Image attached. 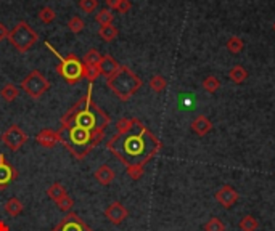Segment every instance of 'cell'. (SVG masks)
Here are the masks:
<instances>
[{
    "instance_id": "cell-14",
    "label": "cell",
    "mask_w": 275,
    "mask_h": 231,
    "mask_svg": "<svg viewBox=\"0 0 275 231\" xmlns=\"http://www.w3.org/2000/svg\"><path fill=\"white\" fill-rule=\"evenodd\" d=\"M93 176H95V180H97L101 186H109L113 183L116 173L108 164H101L97 171L93 172Z\"/></svg>"
},
{
    "instance_id": "cell-20",
    "label": "cell",
    "mask_w": 275,
    "mask_h": 231,
    "mask_svg": "<svg viewBox=\"0 0 275 231\" xmlns=\"http://www.w3.org/2000/svg\"><path fill=\"white\" fill-rule=\"evenodd\" d=\"M101 53L97 49H91L89 50L84 58H82V63L86 64V67H98L101 63Z\"/></svg>"
},
{
    "instance_id": "cell-32",
    "label": "cell",
    "mask_w": 275,
    "mask_h": 231,
    "mask_svg": "<svg viewBox=\"0 0 275 231\" xmlns=\"http://www.w3.org/2000/svg\"><path fill=\"white\" fill-rule=\"evenodd\" d=\"M79 6L86 13H93L98 8V0H79Z\"/></svg>"
},
{
    "instance_id": "cell-2",
    "label": "cell",
    "mask_w": 275,
    "mask_h": 231,
    "mask_svg": "<svg viewBox=\"0 0 275 231\" xmlns=\"http://www.w3.org/2000/svg\"><path fill=\"white\" fill-rule=\"evenodd\" d=\"M109 122L111 117L93 101V84H89L87 93L76 101L61 117V124L76 125L101 135H105V128Z\"/></svg>"
},
{
    "instance_id": "cell-3",
    "label": "cell",
    "mask_w": 275,
    "mask_h": 231,
    "mask_svg": "<svg viewBox=\"0 0 275 231\" xmlns=\"http://www.w3.org/2000/svg\"><path fill=\"white\" fill-rule=\"evenodd\" d=\"M57 132H58L60 143L78 161H84L101 143L103 137H105L101 133H95L91 130H86V128H81L76 125H65V124H61Z\"/></svg>"
},
{
    "instance_id": "cell-25",
    "label": "cell",
    "mask_w": 275,
    "mask_h": 231,
    "mask_svg": "<svg viewBox=\"0 0 275 231\" xmlns=\"http://www.w3.org/2000/svg\"><path fill=\"white\" fill-rule=\"evenodd\" d=\"M259 228V222L256 217L253 215H245L242 220H240V230L242 231H256Z\"/></svg>"
},
{
    "instance_id": "cell-21",
    "label": "cell",
    "mask_w": 275,
    "mask_h": 231,
    "mask_svg": "<svg viewBox=\"0 0 275 231\" xmlns=\"http://www.w3.org/2000/svg\"><path fill=\"white\" fill-rule=\"evenodd\" d=\"M19 90L21 88H18L15 84H5L2 87V90H0V97H2L5 101H8V103H11V101H15L18 97H19Z\"/></svg>"
},
{
    "instance_id": "cell-28",
    "label": "cell",
    "mask_w": 275,
    "mask_h": 231,
    "mask_svg": "<svg viewBox=\"0 0 275 231\" xmlns=\"http://www.w3.org/2000/svg\"><path fill=\"white\" fill-rule=\"evenodd\" d=\"M95 21H97L100 26H106L113 23V13L109 8H101L97 15H95Z\"/></svg>"
},
{
    "instance_id": "cell-31",
    "label": "cell",
    "mask_w": 275,
    "mask_h": 231,
    "mask_svg": "<svg viewBox=\"0 0 275 231\" xmlns=\"http://www.w3.org/2000/svg\"><path fill=\"white\" fill-rule=\"evenodd\" d=\"M57 206H58V209L61 210V212H71V209L74 207V199L71 198L70 194H66L63 199H60L57 202Z\"/></svg>"
},
{
    "instance_id": "cell-10",
    "label": "cell",
    "mask_w": 275,
    "mask_h": 231,
    "mask_svg": "<svg viewBox=\"0 0 275 231\" xmlns=\"http://www.w3.org/2000/svg\"><path fill=\"white\" fill-rule=\"evenodd\" d=\"M18 171L13 167L8 161L5 159V156L0 153V191L6 189L13 181L18 178Z\"/></svg>"
},
{
    "instance_id": "cell-24",
    "label": "cell",
    "mask_w": 275,
    "mask_h": 231,
    "mask_svg": "<svg viewBox=\"0 0 275 231\" xmlns=\"http://www.w3.org/2000/svg\"><path fill=\"white\" fill-rule=\"evenodd\" d=\"M168 87V80L164 79L161 74H156V76H153L150 79V88L153 90L155 93H161L166 90Z\"/></svg>"
},
{
    "instance_id": "cell-7",
    "label": "cell",
    "mask_w": 275,
    "mask_h": 231,
    "mask_svg": "<svg viewBox=\"0 0 275 231\" xmlns=\"http://www.w3.org/2000/svg\"><path fill=\"white\" fill-rule=\"evenodd\" d=\"M19 88L24 90L31 98L39 100L40 97H44V95L50 90V82L39 69H34L21 80Z\"/></svg>"
},
{
    "instance_id": "cell-1",
    "label": "cell",
    "mask_w": 275,
    "mask_h": 231,
    "mask_svg": "<svg viewBox=\"0 0 275 231\" xmlns=\"http://www.w3.org/2000/svg\"><path fill=\"white\" fill-rule=\"evenodd\" d=\"M160 138L137 117H121L116 132L106 141V149L126 167V173L132 180H140L145 166L161 151Z\"/></svg>"
},
{
    "instance_id": "cell-4",
    "label": "cell",
    "mask_w": 275,
    "mask_h": 231,
    "mask_svg": "<svg viewBox=\"0 0 275 231\" xmlns=\"http://www.w3.org/2000/svg\"><path fill=\"white\" fill-rule=\"evenodd\" d=\"M106 85L121 101H127L142 88L143 80L127 66H119L111 77L106 79Z\"/></svg>"
},
{
    "instance_id": "cell-33",
    "label": "cell",
    "mask_w": 275,
    "mask_h": 231,
    "mask_svg": "<svg viewBox=\"0 0 275 231\" xmlns=\"http://www.w3.org/2000/svg\"><path fill=\"white\" fill-rule=\"evenodd\" d=\"M132 8V3H130V0H119V5H118V10L121 15H126V13H129V10Z\"/></svg>"
},
{
    "instance_id": "cell-8",
    "label": "cell",
    "mask_w": 275,
    "mask_h": 231,
    "mask_svg": "<svg viewBox=\"0 0 275 231\" xmlns=\"http://www.w3.org/2000/svg\"><path fill=\"white\" fill-rule=\"evenodd\" d=\"M2 141H3V145L10 149V151H19L21 146L27 141V135L24 133V130L21 127L13 124L3 132Z\"/></svg>"
},
{
    "instance_id": "cell-9",
    "label": "cell",
    "mask_w": 275,
    "mask_h": 231,
    "mask_svg": "<svg viewBox=\"0 0 275 231\" xmlns=\"http://www.w3.org/2000/svg\"><path fill=\"white\" fill-rule=\"evenodd\" d=\"M52 231H93V230L89 227L78 214L68 212L65 215V219H61L58 225Z\"/></svg>"
},
{
    "instance_id": "cell-5",
    "label": "cell",
    "mask_w": 275,
    "mask_h": 231,
    "mask_svg": "<svg viewBox=\"0 0 275 231\" xmlns=\"http://www.w3.org/2000/svg\"><path fill=\"white\" fill-rule=\"evenodd\" d=\"M45 47L58 58L57 72L66 84L74 85V84H78L79 80L86 79V64L82 63L81 58L76 57L74 53H70V55L63 57L50 42H45Z\"/></svg>"
},
{
    "instance_id": "cell-12",
    "label": "cell",
    "mask_w": 275,
    "mask_h": 231,
    "mask_svg": "<svg viewBox=\"0 0 275 231\" xmlns=\"http://www.w3.org/2000/svg\"><path fill=\"white\" fill-rule=\"evenodd\" d=\"M214 198L224 209H230V207L235 206V202L238 201V193H237V189L233 186L224 185V186H221L216 191Z\"/></svg>"
},
{
    "instance_id": "cell-11",
    "label": "cell",
    "mask_w": 275,
    "mask_h": 231,
    "mask_svg": "<svg viewBox=\"0 0 275 231\" xmlns=\"http://www.w3.org/2000/svg\"><path fill=\"white\" fill-rule=\"evenodd\" d=\"M105 219L109 222V223H113V225H121L122 222H124L127 217H129V210L122 206V202H119V201H114V202H111L109 206L105 209Z\"/></svg>"
},
{
    "instance_id": "cell-36",
    "label": "cell",
    "mask_w": 275,
    "mask_h": 231,
    "mask_svg": "<svg viewBox=\"0 0 275 231\" xmlns=\"http://www.w3.org/2000/svg\"><path fill=\"white\" fill-rule=\"evenodd\" d=\"M0 231H10V227L6 225V222L0 220Z\"/></svg>"
},
{
    "instance_id": "cell-17",
    "label": "cell",
    "mask_w": 275,
    "mask_h": 231,
    "mask_svg": "<svg viewBox=\"0 0 275 231\" xmlns=\"http://www.w3.org/2000/svg\"><path fill=\"white\" fill-rule=\"evenodd\" d=\"M3 209H5V214L6 215H10V217H13V219H15V217H19V215L23 214L24 206H23L21 201L13 196V198H10L8 201L5 202Z\"/></svg>"
},
{
    "instance_id": "cell-26",
    "label": "cell",
    "mask_w": 275,
    "mask_h": 231,
    "mask_svg": "<svg viewBox=\"0 0 275 231\" xmlns=\"http://www.w3.org/2000/svg\"><path fill=\"white\" fill-rule=\"evenodd\" d=\"M39 19L45 24H50L52 21H55V18H57V13L52 8V6H42V8L39 10Z\"/></svg>"
},
{
    "instance_id": "cell-16",
    "label": "cell",
    "mask_w": 275,
    "mask_h": 231,
    "mask_svg": "<svg viewBox=\"0 0 275 231\" xmlns=\"http://www.w3.org/2000/svg\"><path fill=\"white\" fill-rule=\"evenodd\" d=\"M119 63L116 61L111 55H105L101 58V63L98 66V71H100V76H105L106 79L111 77L113 74L119 69Z\"/></svg>"
},
{
    "instance_id": "cell-18",
    "label": "cell",
    "mask_w": 275,
    "mask_h": 231,
    "mask_svg": "<svg viewBox=\"0 0 275 231\" xmlns=\"http://www.w3.org/2000/svg\"><path fill=\"white\" fill-rule=\"evenodd\" d=\"M229 77H230V80L233 84L240 85V84H243L246 79H248V71H246L242 64H235L229 71Z\"/></svg>"
},
{
    "instance_id": "cell-29",
    "label": "cell",
    "mask_w": 275,
    "mask_h": 231,
    "mask_svg": "<svg viewBox=\"0 0 275 231\" xmlns=\"http://www.w3.org/2000/svg\"><path fill=\"white\" fill-rule=\"evenodd\" d=\"M68 28H70V31L71 32H74V34H79V32H82L84 31V28H86V23H84V19H82L81 16H73L70 21H68Z\"/></svg>"
},
{
    "instance_id": "cell-19",
    "label": "cell",
    "mask_w": 275,
    "mask_h": 231,
    "mask_svg": "<svg viewBox=\"0 0 275 231\" xmlns=\"http://www.w3.org/2000/svg\"><path fill=\"white\" fill-rule=\"evenodd\" d=\"M66 194H68L66 188L61 185V183H58V181H55L52 186L47 188V196H49L53 202H58L60 199H63Z\"/></svg>"
},
{
    "instance_id": "cell-6",
    "label": "cell",
    "mask_w": 275,
    "mask_h": 231,
    "mask_svg": "<svg viewBox=\"0 0 275 231\" xmlns=\"http://www.w3.org/2000/svg\"><path fill=\"white\" fill-rule=\"evenodd\" d=\"M37 40H39L37 32L26 21H19L8 34V42L21 53L29 52L36 45Z\"/></svg>"
},
{
    "instance_id": "cell-13",
    "label": "cell",
    "mask_w": 275,
    "mask_h": 231,
    "mask_svg": "<svg viewBox=\"0 0 275 231\" xmlns=\"http://www.w3.org/2000/svg\"><path fill=\"white\" fill-rule=\"evenodd\" d=\"M36 143L40 145L42 148H55L57 143H60L58 140V132L52 130V128H44V130H40L37 135H36Z\"/></svg>"
},
{
    "instance_id": "cell-37",
    "label": "cell",
    "mask_w": 275,
    "mask_h": 231,
    "mask_svg": "<svg viewBox=\"0 0 275 231\" xmlns=\"http://www.w3.org/2000/svg\"><path fill=\"white\" fill-rule=\"evenodd\" d=\"M274 31H275V23H274Z\"/></svg>"
},
{
    "instance_id": "cell-15",
    "label": "cell",
    "mask_w": 275,
    "mask_h": 231,
    "mask_svg": "<svg viewBox=\"0 0 275 231\" xmlns=\"http://www.w3.org/2000/svg\"><path fill=\"white\" fill-rule=\"evenodd\" d=\"M190 128L198 135V137H204V135H208L212 130V122L206 117V116H198V117H195L193 122H191Z\"/></svg>"
},
{
    "instance_id": "cell-22",
    "label": "cell",
    "mask_w": 275,
    "mask_h": 231,
    "mask_svg": "<svg viewBox=\"0 0 275 231\" xmlns=\"http://www.w3.org/2000/svg\"><path fill=\"white\" fill-rule=\"evenodd\" d=\"M118 28L113 24H106V26H100V29H98V36L100 39H103L105 42H113V40L118 37Z\"/></svg>"
},
{
    "instance_id": "cell-23",
    "label": "cell",
    "mask_w": 275,
    "mask_h": 231,
    "mask_svg": "<svg viewBox=\"0 0 275 231\" xmlns=\"http://www.w3.org/2000/svg\"><path fill=\"white\" fill-rule=\"evenodd\" d=\"M225 49L229 50L232 55H237V53H242L243 49H245V42H243V39H240V37H230L229 40H227V44H225Z\"/></svg>"
},
{
    "instance_id": "cell-30",
    "label": "cell",
    "mask_w": 275,
    "mask_h": 231,
    "mask_svg": "<svg viewBox=\"0 0 275 231\" xmlns=\"http://www.w3.org/2000/svg\"><path fill=\"white\" fill-rule=\"evenodd\" d=\"M204 231H225V225L222 223L221 219H217V217H212V219H209L208 222H206Z\"/></svg>"
},
{
    "instance_id": "cell-34",
    "label": "cell",
    "mask_w": 275,
    "mask_h": 231,
    "mask_svg": "<svg viewBox=\"0 0 275 231\" xmlns=\"http://www.w3.org/2000/svg\"><path fill=\"white\" fill-rule=\"evenodd\" d=\"M8 34H10V31L6 29V26L0 23V42L5 40V39H8Z\"/></svg>"
},
{
    "instance_id": "cell-27",
    "label": "cell",
    "mask_w": 275,
    "mask_h": 231,
    "mask_svg": "<svg viewBox=\"0 0 275 231\" xmlns=\"http://www.w3.org/2000/svg\"><path fill=\"white\" fill-rule=\"evenodd\" d=\"M203 88L208 93H216L219 88H221V80L216 76H208L203 80Z\"/></svg>"
},
{
    "instance_id": "cell-35",
    "label": "cell",
    "mask_w": 275,
    "mask_h": 231,
    "mask_svg": "<svg viewBox=\"0 0 275 231\" xmlns=\"http://www.w3.org/2000/svg\"><path fill=\"white\" fill-rule=\"evenodd\" d=\"M106 5H108L109 10H116L119 5V0H106Z\"/></svg>"
}]
</instances>
